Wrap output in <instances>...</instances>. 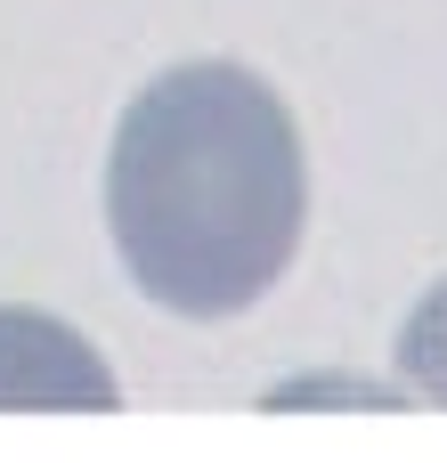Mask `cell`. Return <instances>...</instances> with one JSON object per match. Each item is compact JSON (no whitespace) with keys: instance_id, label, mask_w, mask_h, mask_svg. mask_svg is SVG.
<instances>
[{"instance_id":"obj_1","label":"cell","mask_w":447,"mask_h":463,"mask_svg":"<svg viewBox=\"0 0 447 463\" xmlns=\"http://www.w3.org/2000/svg\"><path fill=\"white\" fill-rule=\"evenodd\" d=\"M407 358L432 374V391H447V293L423 309V317H415V350H407Z\"/></svg>"}]
</instances>
